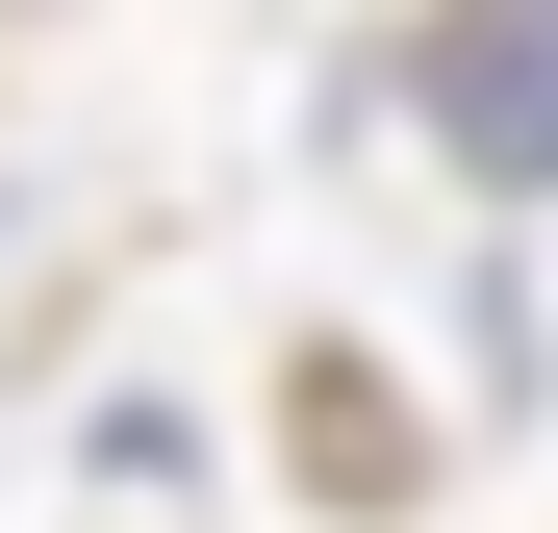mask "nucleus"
<instances>
[{
  "mask_svg": "<svg viewBox=\"0 0 558 533\" xmlns=\"http://www.w3.org/2000/svg\"><path fill=\"white\" fill-rule=\"evenodd\" d=\"M407 128L533 229L558 204V0H432V26H407Z\"/></svg>",
  "mask_w": 558,
  "mask_h": 533,
  "instance_id": "nucleus-1",
  "label": "nucleus"
}]
</instances>
